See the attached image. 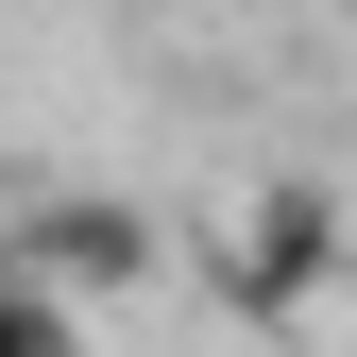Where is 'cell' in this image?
Returning a JSON list of instances; mask_svg holds the SVG:
<instances>
[{"label": "cell", "instance_id": "obj_1", "mask_svg": "<svg viewBox=\"0 0 357 357\" xmlns=\"http://www.w3.org/2000/svg\"><path fill=\"white\" fill-rule=\"evenodd\" d=\"M324 273H340V188H306V170H255L204 221V289L221 306H306Z\"/></svg>", "mask_w": 357, "mask_h": 357}, {"label": "cell", "instance_id": "obj_2", "mask_svg": "<svg viewBox=\"0 0 357 357\" xmlns=\"http://www.w3.org/2000/svg\"><path fill=\"white\" fill-rule=\"evenodd\" d=\"M17 255H34L52 289H85V306H137L170 238H153L137 204H85V188H34V204H17Z\"/></svg>", "mask_w": 357, "mask_h": 357}, {"label": "cell", "instance_id": "obj_3", "mask_svg": "<svg viewBox=\"0 0 357 357\" xmlns=\"http://www.w3.org/2000/svg\"><path fill=\"white\" fill-rule=\"evenodd\" d=\"M0 357H85V289H52L34 255H0Z\"/></svg>", "mask_w": 357, "mask_h": 357}]
</instances>
